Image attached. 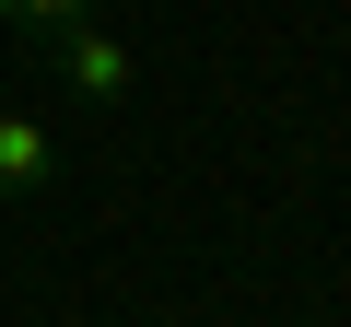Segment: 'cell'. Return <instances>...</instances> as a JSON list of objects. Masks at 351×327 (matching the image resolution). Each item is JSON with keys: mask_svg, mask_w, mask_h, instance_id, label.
Here are the masks:
<instances>
[{"mask_svg": "<svg viewBox=\"0 0 351 327\" xmlns=\"http://www.w3.org/2000/svg\"><path fill=\"white\" fill-rule=\"evenodd\" d=\"M36 59H47V70H59L82 105H129V82H141V59H129V47H117L94 12H82V24H59V36H36Z\"/></svg>", "mask_w": 351, "mask_h": 327, "instance_id": "cell-1", "label": "cell"}, {"mask_svg": "<svg viewBox=\"0 0 351 327\" xmlns=\"http://www.w3.org/2000/svg\"><path fill=\"white\" fill-rule=\"evenodd\" d=\"M59 187V129L36 105H0V199H47Z\"/></svg>", "mask_w": 351, "mask_h": 327, "instance_id": "cell-2", "label": "cell"}, {"mask_svg": "<svg viewBox=\"0 0 351 327\" xmlns=\"http://www.w3.org/2000/svg\"><path fill=\"white\" fill-rule=\"evenodd\" d=\"M82 12H94V0H0V24H12L24 47H36V36H59V24H82Z\"/></svg>", "mask_w": 351, "mask_h": 327, "instance_id": "cell-3", "label": "cell"}, {"mask_svg": "<svg viewBox=\"0 0 351 327\" xmlns=\"http://www.w3.org/2000/svg\"><path fill=\"white\" fill-rule=\"evenodd\" d=\"M0 105H12V94H0Z\"/></svg>", "mask_w": 351, "mask_h": 327, "instance_id": "cell-4", "label": "cell"}]
</instances>
